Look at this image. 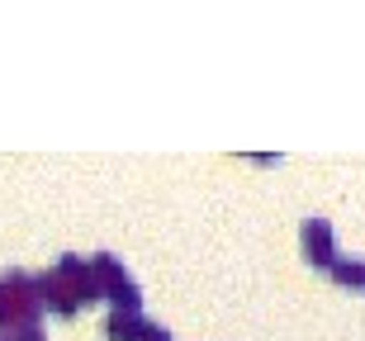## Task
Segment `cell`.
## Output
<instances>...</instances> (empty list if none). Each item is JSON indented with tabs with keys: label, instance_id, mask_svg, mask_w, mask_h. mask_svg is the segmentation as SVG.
I'll return each instance as SVG.
<instances>
[{
	"label": "cell",
	"instance_id": "obj_3",
	"mask_svg": "<svg viewBox=\"0 0 365 341\" xmlns=\"http://www.w3.org/2000/svg\"><path fill=\"white\" fill-rule=\"evenodd\" d=\"M105 337L109 341H171V332L148 322V318L138 313H109L105 318Z\"/></svg>",
	"mask_w": 365,
	"mask_h": 341
},
{
	"label": "cell",
	"instance_id": "obj_1",
	"mask_svg": "<svg viewBox=\"0 0 365 341\" xmlns=\"http://www.w3.org/2000/svg\"><path fill=\"white\" fill-rule=\"evenodd\" d=\"M43 299L34 289V275L24 271H5L0 275V322L5 327H24V322H38Z\"/></svg>",
	"mask_w": 365,
	"mask_h": 341
},
{
	"label": "cell",
	"instance_id": "obj_4",
	"mask_svg": "<svg viewBox=\"0 0 365 341\" xmlns=\"http://www.w3.org/2000/svg\"><path fill=\"white\" fill-rule=\"evenodd\" d=\"M304 256L313 266H323V271L337 261V251H332V223L327 219H304Z\"/></svg>",
	"mask_w": 365,
	"mask_h": 341
},
{
	"label": "cell",
	"instance_id": "obj_5",
	"mask_svg": "<svg viewBox=\"0 0 365 341\" xmlns=\"http://www.w3.org/2000/svg\"><path fill=\"white\" fill-rule=\"evenodd\" d=\"M327 271L337 275L341 285H351V289H365V256H337Z\"/></svg>",
	"mask_w": 365,
	"mask_h": 341
},
{
	"label": "cell",
	"instance_id": "obj_2",
	"mask_svg": "<svg viewBox=\"0 0 365 341\" xmlns=\"http://www.w3.org/2000/svg\"><path fill=\"white\" fill-rule=\"evenodd\" d=\"M91 271H95V285H100V294H109V299H114V313H138V308H143V294H138V285L128 280V271H123V266L109 256V251H95V256H91Z\"/></svg>",
	"mask_w": 365,
	"mask_h": 341
},
{
	"label": "cell",
	"instance_id": "obj_6",
	"mask_svg": "<svg viewBox=\"0 0 365 341\" xmlns=\"http://www.w3.org/2000/svg\"><path fill=\"white\" fill-rule=\"evenodd\" d=\"M0 341H5V332H0Z\"/></svg>",
	"mask_w": 365,
	"mask_h": 341
}]
</instances>
